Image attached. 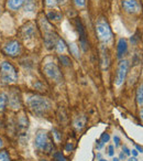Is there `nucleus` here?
Listing matches in <instances>:
<instances>
[{
	"mask_svg": "<svg viewBox=\"0 0 143 161\" xmlns=\"http://www.w3.org/2000/svg\"><path fill=\"white\" fill-rule=\"evenodd\" d=\"M28 106L35 115L44 116L51 110L52 103L45 97L39 96V95H31L28 98Z\"/></svg>",
	"mask_w": 143,
	"mask_h": 161,
	"instance_id": "obj_1",
	"label": "nucleus"
},
{
	"mask_svg": "<svg viewBox=\"0 0 143 161\" xmlns=\"http://www.w3.org/2000/svg\"><path fill=\"white\" fill-rule=\"evenodd\" d=\"M0 77L3 83L12 84L16 83L18 80V73L11 63L3 62L0 65Z\"/></svg>",
	"mask_w": 143,
	"mask_h": 161,
	"instance_id": "obj_2",
	"label": "nucleus"
},
{
	"mask_svg": "<svg viewBox=\"0 0 143 161\" xmlns=\"http://www.w3.org/2000/svg\"><path fill=\"white\" fill-rule=\"evenodd\" d=\"M41 25H42L43 32H44V42L47 49H52L53 47L56 45V40H57V36L53 32L51 25L47 22L46 19L42 18L41 19Z\"/></svg>",
	"mask_w": 143,
	"mask_h": 161,
	"instance_id": "obj_3",
	"label": "nucleus"
},
{
	"mask_svg": "<svg viewBox=\"0 0 143 161\" xmlns=\"http://www.w3.org/2000/svg\"><path fill=\"white\" fill-rule=\"evenodd\" d=\"M96 33L99 40L103 42H107L111 39V29L105 19L101 18L96 22Z\"/></svg>",
	"mask_w": 143,
	"mask_h": 161,
	"instance_id": "obj_4",
	"label": "nucleus"
},
{
	"mask_svg": "<svg viewBox=\"0 0 143 161\" xmlns=\"http://www.w3.org/2000/svg\"><path fill=\"white\" fill-rule=\"evenodd\" d=\"M35 147L38 149L42 150V151L45 152H51L52 150V143L50 142L49 140V136H47L46 131H43V130H40V131L36 134L35 136Z\"/></svg>",
	"mask_w": 143,
	"mask_h": 161,
	"instance_id": "obj_5",
	"label": "nucleus"
},
{
	"mask_svg": "<svg viewBox=\"0 0 143 161\" xmlns=\"http://www.w3.org/2000/svg\"><path fill=\"white\" fill-rule=\"evenodd\" d=\"M44 74L50 78V80H53L55 82H60L62 80V74H61L60 69H58L57 65L55 63H46L44 65Z\"/></svg>",
	"mask_w": 143,
	"mask_h": 161,
	"instance_id": "obj_6",
	"label": "nucleus"
},
{
	"mask_svg": "<svg viewBox=\"0 0 143 161\" xmlns=\"http://www.w3.org/2000/svg\"><path fill=\"white\" fill-rule=\"evenodd\" d=\"M128 69H129V62L128 61H121L120 64L118 66V71H117L116 75V84L117 85H121L123 83V80H125V76L128 73Z\"/></svg>",
	"mask_w": 143,
	"mask_h": 161,
	"instance_id": "obj_7",
	"label": "nucleus"
},
{
	"mask_svg": "<svg viewBox=\"0 0 143 161\" xmlns=\"http://www.w3.org/2000/svg\"><path fill=\"white\" fill-rule=\"evenodd\" d=\"M8 104L12 109H19L21 107V96L17 88H12L8 96Z\"/></svg>",
	"mask_w": 143,
	"mask_h": 161,
	"instance_id": "obj_8",
	"label": "nucleus"
},
{
	"mask_svg": "<svg viewBox=\"0 0 143 161\" xmlns=\"http://www.w3.org/2000/svg\"><path fill=\"white\" fill-rule=\"evenodd\" d=\"M3 52L9 56H17L21 52V45L18 41H10L5 45Z\"/></svg>",
	"mask_w": 143,
	"mask_h": 161,
	"instance_id": "obj_9",
	"label": "nucleus"
},
{
	"mask_svg": "<svg viewBox=\"0 0 143 161\" xmlns=\"http://www.w3.org/2000/svg\"><path fill=\"white\" fill-rule=\"evenodd\" d=\"M35 27L32 22H28L21 28V36L24 40H29L35 36Z\"/></svg>",
	"mask_w": 143,
	"mask_h": 161,
	"instance_id": "obj_10",
	"label": "nucleus"
},
{
	"mask_svg": "<svg viewBox=\"0 0 143 161\" xmlns=\"http://www.w3.org/2000/svg\"><path fill=\"white\" fill-rule=\"evenodd\" d=\"M122 7L129 14H138L140 11V5L136 0H122Z\"/></svg>",
	"mask_w": 143,
	"mask_h": 161,
	"instance_id": "obj_11",
	"label": "nucleus"
},
{
	"mask_svg": "<svg viewBox=\"0 0 143 161\" xmlns=\"http://www.w3.org/2000/svg\"><path fill=\"white\" fill-rule=\"evenodd\" d=\"M76 27H77V31H78V33H79V42H81L82 47H83L84 51H87L88 42H87V38H86L85 29H84L81 20H78V19L76 20Z\"/></svg>",
	"mask_w": 143,
	"mask_h": 161,
	"instance_id": "obj_12",
	"label": "nucleus"
},
{
	"mask_svg": "<svg viewBox=\"0 0 143 161\" xmlns=\"http://www.w3.org/2000/svg\"><path fill=\"white\" fill-rule=\"evenodd\" d=\"M127 50H128L127 41L122 38L119 39V41H118V56L119 58H122V56L127 53Z\"/></svg>",
	"mask_w": 143,
	"mask_h": 161,
	"instance_id": "obj_13",
	"label": "nucleus"
},
{
	"mask_svg": "<svg viewBox=\"0 0 143 161\" xmlns=\"http://www.w3.org/2000/svg\"><path fill=\"white\" fill-rule=\"evenodd\" d=\"M100 56H101V65H103V69H108L109 66V55H108V52L105 47H101V53H100Z\"/></svg>",
	"mask_w": 143,
	"mask_h": 161,
	"instance_id": "obj_14",
	"label": "nucleus"
},
{
	"mask_svg": "<svg viewBox=\"0 0 143 161\" xmlns=\"http://www.w3.org/2000/svg\"><path fill=\"white\" fill-rule=\"evenodd\" d=\"M86 125V117L85 116H79L77 117L76 119L74 120V127L76 130H82Z\"/></svg>",
	"mask_w": 143,
	"mask_h": 161,
	"instance_id": "obj_15",
	"label": "nucleus"
},
{
	"mask_svg": "<svg viewBox=\"0 0 143 161\" xmlns=\"http://www.w3.org/2000/svg\"><path fill=\"white\" fill-rule=\"evenodd\" d=\"M25 0H8V7L12 10H17L24 3Z\"/></svg>",
	"mask_w": 143,
	"mask_h": 161,
	"instance_id": "obj_16",
	"label": "nucleus"
},
{
	"mask_svg": "<svg viewBox=\"0 0 143 161\" xmlns=\"http://www.w3.org/2000/svg\"><path fill=\"white\" fill-rule=\"evenodd\" d=\"M8 104V96L6 93H0V114L3 113V110L6 109V106Z\"/></svg>",
	"mask_w": 143,
	"mask_h": 161,
	"instance_id": "obj_17",
	"label": "nucleus"
},
{
	"mask_svg": "<svg viewBox=\"0 0 143 161\" xmlns=\"http://www.w3.org/2000/svg\"><path fill=\"white\" fill-rule=\"evenodd\" d=\"M18 126H19V128H20V130H25L28 128V118L24 115H22V116L19 118Z\"/></svg>",
	"mask_w": 143,
	"mask_h": 161,
	"instance_id": "obj_18",
	"label": "nucleus"
},
{
	"mask_svg": "<svg viewBox=\"0 0 143 161\" xmlns=\"http://www.w3.org/2000/svg\"><path fill=\"white\" fill-rule=\"evenodd\" d=\"M47 18L52 21H58V20H61V18H62V14H61L58 11H51L47 14Z\"/></svg>",
	"mask_w": 143,
	"mask_h": 161,
	"instance_id": "obj_19",
	"label": "nucleus"
},
{
	"mask_svg": "<svg viewBox=\"0 0 143 161\" xmlns=\"http://www.w3.org/2000/svg\"><path fill=\"white\" fill-rule=\"evenodd\" d=\"M136 101L140 105H143V84L138 88L136 92Z\"/></svg>",
	"mask_w": 143,
	"mask_h": 161,
	"instance_id": "obj_20",
	"label": "nucleus"
},
{
	"mask_svg": "<svg viewBox=\"0 0 143 161\" xmlns=\"http://www.w3.org/2000/svg\"><path fill=\"white\" fill-rule=\"evenodd\" d=\"M25 3V10L27 11H33L35 8V0H27Z\"/></svg>",
	"mask_w": 143,
	"mask_h": 161,
	"instance_id": "obj_21",
	"label": "nucleus"
},
{
	"mask_svg": "<svg viewBox=\"0 0 143 161\" xmlns=\"http://www.w3.org/2000/svg\"><path fill=\"white\" fill-rule=\"evenodd\" d=\"M0 161H10V156L8 151H6V150L0 151Z\"/></svg>",
	"mask_w": 143,
	"mask_h": 161,
	"instance_id": "obj_22",
	"label": "nucleus"
},
{
	"mask_svg": "<svg viewBox=\"0 0 143 161\" xmlns=\"http://www.w3.org/2000/svg\"><path fill=\"white\" fill-rule=\"evenodd\" d=\"M56 45H57V50L60 52H64L65 49H66V47H65V43H64V41H63V40H57Z\"/></svg>",
	"mask_w": 143,
	"mask_h": 161,
	"instance_id": "obj_23",
	"label": "nucleus"
},
{
	"mask_svg": "<svg viewBox=\"0 0 143 161\" xmlns=\"http://www.w3.org/2000/svg\"><path fill=\"white\" fill-rule=\"evenodd\" d=\"M75 3V6L78 8H84L86 7V3H87V1L86 0H73Z\"/></svg>",
	"mask_w": 143,
	"mask_h": 161,
	"instance_id": "obj_24",
	"label": "nucleus"
},
{
	"mask_svg": "<svg viewBox=\"0 0 143 161\" xmlns=\"http://www.w3.org/2000/svg\"><path fill=\"white\" fill-rule=\"evenodd\" d=\"M60 60H61V62L63 63V65H65V66H68V65H71V60H69L67 56L61 55L60 56Z\"/></svg>",
	"mask_w": 143,
	"mask_h": 161,
	"instance_id": "obj_25",
	"label": "nucleus"
},
{
	"mask_svg": "<svg viewBox=\"0 0 143 161\" xmlns=\"http://www.w3.org/2000/svg\"><path fill=\"white\" fill-rule=\"evenodd\" d=\"M54 161H66V159L61 152H56L54 153Z\"/></svg>",
	"mask_w": 143,
	"mask_h": 161,
	"instance_id": "obj_26",
	"label": "nucleus"
},
{
	"mask_svg": "<svg viewBox=\"0 0 143 161\" xmlns=\"http://www.w3.org/2000/svg\"><path fill=\"white\" fill-rule=\"evenodd\" d=\"M58 118H60V121L62 124L66 123L67 117H66V114H65V110L64 109H63V115H62V113H61V112H58Z\"/></svg>",
	"mask_w": 143,
	"mask_h": 161,
	"instance_id": "obj_27",
	"label": "nucleus"
},
{
	"mask_svg": "<svg viewBox=\"0 0 143 161\" xmlns=\"http://www.w3.org/2000/svg\"><path fill=\"white\" fill-rule=\"evenodd\" d=\"M109 139H110V136H109V134H107V132H105V134L101 135L100 140L103 141V143H105V142H108V141H109Z\"/></svg>",
	"mask_w": 143,
	"mask_h": 161,
	"instance_id": "obj_28",
	"label": "nucleus"
},
{
	"mask_svg": "<svg viewBox=\"0 0 143 161\" xmlns=\"http://www.w3.org/2000/svg\"><path fill=\"white\" fill-rule=\"evenodd\" d=\"M71 51L73 52V53H74V55L76 56V58H78V51H77V47H76V44H74V43H73V44H71Z\"/></svg>",
	"mask_w": 143,
	"mask_h": 161,
	"instance_id": "obj_29",
	"label": "nucleus"
},
{
	"mask_svg": "<svg viewBox=\"0 0 143 161\" xmlns=\"http://www.w3.org/2000/svg\"><path fill=\"white\" fill-rule=\"evenodd\" d=\"M53 135H54V137H55V139H56V141H60L61 140V134H60V131H58L57 129H53Z\"/></svg>",
	"mask_w": 143,
	"mask_h": 161,
	"instance_id": "obj_30",
	"label": "nucleus"
},
{
	"mask_svg": "<svg viewBox=\"0 0 143 161\" xmlns=\"http://www.w3.org/2000/svg\"><path fill=\"white\" fill-rule=\"evenodd\" d=\"M114 153V147L112 145H110L109 147H108V154H109L110 157H112Z\"/></svg>",
	"mask_w": 143,
	"mask_h": 161,
	"instance_id": "obj_31",
	"label": "nucleus"
},
{
	"mask_svg": "<svg viewBox=\"0 0 143 161\" xmlns=\"http://www.w3.org/2000/svg\"><path fill=\"white\" fill-rule=\"evenodd\" d=\"M122 151H123V153H124L125 156H130V153H131V151L128 149L127 146H123V147H122Z\"/></svg>",
	"mask_w": 143,
	"mask_h": 161,
	"instance_id": "obj_32",
	"label": "nucleus"
},
{
	"mask_svg": "<svg viewBox=\"0 0 143 161\" xmlns=\"http://www.w3.org/2000/svg\"><path fill=\"white\" fill-rule=\"evenodd\" d=\"M114 146H116V147H118V146L120 145V138H119L118 136L114 137Z\"/></svg>",
	"mask_w": 143,
	"mask_h": 161,
	"instance_id": "obj_33",
	"label": "nucleus"
},
{
	"mask_svg": "<svg viewBox=\"0 0 143 161\" xmlns=\"http://www.w3.org/2000/svg\"><path fill=\"white\" fill-rule=\"evenodd\" d=\"M103 141H101V140H97V143H96L97 149H101V148H103Z\"/></svg>",
	"mask_w": 143,
	"mask_h": 161,
	"instance_id": "obj_34",
	"label": "nucleus"
},
{
	"mask_svg": "<svg viewBox=\"0 0 143 161\" xmlns=\"http://www.w3.org/2000/svg\"><path fill=\"white\" fill-rule=\"evenodd\" d=\"M72 149H73V145H72L71 142H68L66 146V148H65V150H66L67 152H69V151H72Z\"/></svg>",
	"mask_w": 143,
	"mask_h": 161,
	"instance_id": "obj_35",
	"label": "nucleus"
},
{
	"mask_svg": "<svg viewBox=\"0 0 143 161\" xmlns=\"http://www.w3.org/2000/svg\"><path fill=\"white\" fill-rule=\"evenodd\" d=\"M45 1H46L47 6H53V5H55V3H56V0H45Z\"/></svg>",
	"mask_w": 143,
	"mask_h": 161,
	"instance_id": "obj_36",
	"label": "nucleus"
},
{
	"mask_svg": "<svg viewBox=\"0 0 143 161\" xmlns=\"http://www.w3.org/2000/svg\"><path fill=\"white\" fill-rule=\"evenodd\" d=\"M124 159H125V154L123 152H121L120 156H119V160H124Z\"/></svg>",
	"mask_w": 143,
	"mask_h": 161,
	"instance_id": "obj_37",
	"label": "nucleus"
},
{
	"mask_svg": "<svg viewBox=\"0 0 143 161\" xmlns=\"http://www.w3.org/2000/svg\"><path fill=\"white\" fill-rule=\"evenodd\" d=\"M135 147H136V150H138L139 152H143V148H141L140 146H138V145H136Z\"/></svg>",
	"mask_w": 143,
	"mask_h": 161,
	"instance_id": "obj_38",
	"label": "nucleus"
},
{
	"mask_svg": "<svg viewBox=\"0 0 143 161\" xmlns=\"http://www.w3.org/2000/svg\"><path fill=\"white\" fill-rule=\"evenodd\" d=\"M138 153H139V151H138V150H135V149H134V150H132V154H133L134 157H136V156H138Z\"/></svg>",
	"mask_w": 143,
	"mask_h": 161,
	"instance_id": "obj_39",
	"label": "nucleus"
},
{
	"mask_svg": "<svg viewBox=\"0 0 143 161\" xmlns=\"http://www.w3.org/2000/svg\"><path fill=\"white\" fill-rule=\"evenodd\" d=\"M128 161H138V159H136V157H133V158H130Z\"/></svg>",
	"mask_w": 143,
	"mask_h": 161,
	"instance_id": "obj_40",
	"label": "nucleus"
},
{
	"mask_svg": "<svg viewBox=\"0 0 143 161\" xmlns=\"http://www.w3.org/2000/svg\"><path fill=\"white\" fill-rule=\"evenodd\" d=\"M140 116H141V119H142V120H143V109L140 112Z\"/></svg>",
	"mask_w": 143,
	"mask_h": 161,
	"instance_id": "obj_41",
	"label": "nucleus"
},
{
	"mask_svg": "<svg viewBox=\"0 0 143 161\" xmlns=\"http://www.w3.org/2000/svg\"><path fill=\"white\" fill-rule=\"evenodd\" d=\"M1 147H3V140L0 139V149H1Z\"/></svg>",
	"mask_w": 143,
	"mask_h": 161,
	"instance_id": "obj_42",
	"label": "nucleus"
},
{
	"mask_svg": "<svg viewBox=\"0 0 143 161\" xmlns=\"http://www.w3.org/2000/svg\"><path fill=\"white\" fill-rule=\"evenodd\" d=\"M112 161H119V158H114V160Z\"/></svg>",
	"mask_w": 143,
	"mask_h": 161,
	"instance_id": "obj_43",
	"label": "nucleus"
},
{
	"mask_svg": "<svg viewBox=\"0 0 143 161\" xmlns=\"http://www.w3.org/2000/svg\"><path fill=\"white\" fill-rule=\"evenodd\" d=\"M99 161H108V160H105V159H99Z\"/></svg>",
	"mask_w": 143,
	"mask_h": 161,
	"instance_id": "obj_44",
	"label": "nucleus"
},
{
	"mask_svg": "<svg viewBox=\"0 0 143 161\" xmlns=\"http://www.w3.org/2000/svg\"><path fill=\"white\" fill-rule=\"evenodd\" d=\"M0 11H1V7H0Z\"/></svg>",
	"mask_w": 143,
	"mask_h": 161,
	"instance_id": "obj_45",
	"label": "nucleus"
}]
</instances>
